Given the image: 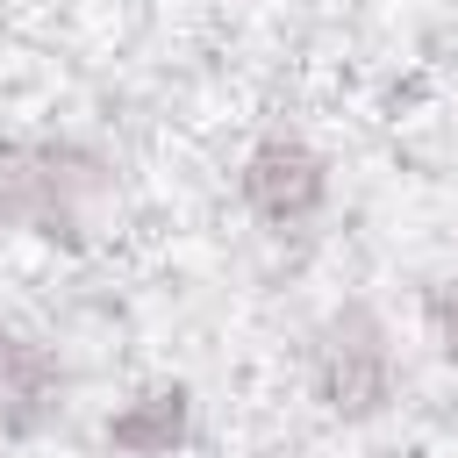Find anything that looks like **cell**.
<instances>
[{
    "label": "cell",
    "mask_w": 458,
    "mask_h": 458,
    "mask_svg": "<svg viewBox=\"0 0 458 458\" xmlns=\"http://www.w3.org/2000/svg\"><path fill=\"white\" fill-rule=\"evenodd\" d=\"M114 157L86 136H0V229L93 250L114 215Z\"/></svg>",
    "instance_id": "obj_1"
},
{
    "label": "cell",
    "mask_w": 458,
    "mask_h": 458,
    "mask_svg": "<svg viewBox=\"0 0 458 458\" xmlns=\"http://www.w3.org/2000/svg\"><path fill=\"white\" fill-rule=\"evenodd\" d=\"M301 372H308V401L322 415H336V422H379L401 401V386H408L401 336H394V322L372 301H336L308 329Z\"/></svg>",
    "instance_id": "obj_2"
},
{
    "label": "cell",
    "mask_w": 458,
    "mask_h": 458,
    "mask_svg": "<svg viewBox=\"0 0 458 458\" xmlns=\"http://www.w3.org/2000/svg\"><path fill=\"white\" fill-rule=\"evenodd\" d=\"M236 200L265 236H308L336 200V172L301 129H265L236 157Z\"/></svg>",
    "instance_id": "obj_3"
},
{
    "label": "cell",
    "mask_w": 458,
    "mask_h": 458,
    "mask_svg": "<svg viewBox=\"0 0 458 458\" xmlns=\"http://www.w3.org/2000/svg\"><path fill=\"white\" fill-rule=\"evenodd\" d=\"M64 394H72V372L50 344L21 336L0 322V437L7 444H36L64 422Z\"/></svg>",
    "instance_id": "obj_4"
},
{
    "label": "cell",
    "mask_w": 458,
    "mask_h": 458,
    "mask_svg": "<svg viewBox=\"0 0 458 458\" xmlns=\"http://www.w3.org/2000/svg\"><path fill=\"white\" fill-rule=\"evenodd\" d=\"M193 415L200 408H193V386L186 379H143V386H129L107 408L100 444L114 458H179L193 444Z\"/></svg>",
    "instance_id": "obj_5"
},
{
    "label": "cell",
    "mask_w": 458,
    "mask_h": 458,
    "mask_svg": "<svg viewBox=\"0 0 458 458\" xmlns=\"http://www.w3.org/2000/svg\"><path fill=\"white\" fill-rule=\"evenodd\" d=\"M422 336H429V351L458 372V272H437V279L422 286Z\"/></svg>",
    "instance_id": "obj_6"
}]
</instances>
